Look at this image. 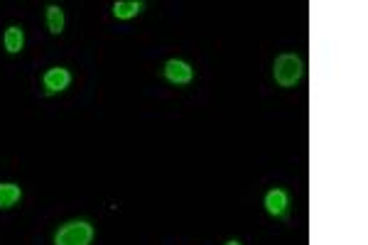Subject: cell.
<instances>
[{
  "label": "cell",
  "instance_id": "cell-1",
  "mask_svg": "<svg viewBox=\"0 0 368 245\" xmlns=\"http://www.w3.org/2000/svg\"><path fill=\"white\" fill-rule=\"evenodd\" d=\"M304 74V64H302V57L299 54H280V57L275 59L273 64V76H275V83L282 88H293L299 83Z\"/></svg>",
  "mask_w": 368,
  "mask_h": 245
},
{
  "label": "cell",
  "instance_id": "cell-2",
  "mask_svg": "<svg viewBox=\"0 0 368 245\" xmlns=\"http://www.w3.org/2000/svg\"><path fill=\"white\" fill-rule=\"evenodd\" d=\"M94 226L88 221H69L54 235V245H91Z\"/></svg>",
  "mask_w": 368,
  "mask_h": 245
},
{
  "label": "cell",
  "instance_id": "cell-3",
  "mask_svg": "<svg viewBox=\"0 0 368 245\" xmlns=\"http://www.w3.org/2000/svg\"><path fill=\"white\" fill-rule=\"evenodd\" d=\"M164 79L170 83H189L194 79V69L182 59H170L164 64Z\"/></svg>",
  "mask_w": 368,
  "mask_h": 245
},
{
  "label": "cell",
  "instance_id": "cell-4",
  "mask_svg": "<svg viewBox=\"0 0 368 245\" xmlns=\"http://www.w3.org/2000/svg\"><path fill=\"white\" fill-rule=\"evenodd\" d=\"M42 81H45V88H47L49 94H59V91L69 88L71 74H69V69H64V66H54V69H49L47 74H45Z\"/></svg>",
  "mask_w": 368,
  "mask_h": 245
},
{
  "label": "cell",
  "instance_id": "cell-5",
  "mask_svg": "<svg viewBox=\"0 0 368 245\" xmlns=\"http://www.w3.org/2000/svg\"><path fill=\"white\" fill-rule=\"evenodd\" d=\"M265 211L270 216H282L287 211V194L282 189H273L265 194Z\"/></svg>",
  "mask_w": 368,
  "mask_h": 245
},
{
  "label": "cell",
  "instance_id": "cell-6",
  "mask_svg": "<svg viewBox=\"0 0 368 245\" xmlns=\"http://www.w3.org/2000/svg\"><path fill=\"white\" fill-rule=\"evenodd\" d=\"M143 8L145 5L138 3V0H118V3H113V15H116L118 20H130V18H135Z\"/></svg>",
  "mask_w": 368,
  "mask_h": 245
},
{
  "label": "cell",
  "instance_id": "cell-7",
  "mask_svg": "<svg viewBox=\"0 0 368 245\" xmlns=\"http://www.w3.org/2000/svg\"><path fill=\"white\" fill-rule=\"evenodd\" d=\"M3 42H5V49L10 54H18L23 52V44H25V35L23 29L18 27V25H12V27L5 29V37H3Z\"/></svg>",
  "mask_w": 368,
  "mask_h": 245
},
{
  "label": "cell",
  "instance_id": "cell-8",
  "mask_svg": "<svg viewBox=\"0 0 368 245\" xmlns=\"http://www.w3.org/2000/svg\"><path fill=\"white\" fill-rule=\"evenodd\" d=\"M23 196L18 184H0V209H10L15 206Z\"/></svg>",
  "mask_w": 368,
  "mask_h": 245
},
{
  "label": "cell",
  "instance_id": "cell-9",
  "mask_svg": "<svg viewBox=\"0 0 368 245\" xmlns=\"http://www.w3.org/2000/svg\"><path fill=\"white\" fill-rule=\"evenodd\" d=\"M47 27L52 35L64 32V10L59 5H47Z\"/></svg>",
  "mask_w": 368,
  "mask_h": 245
},
{
  "label": "cell",
  "instance_id": "cell-10",
  "mask_svg": "<svg viewBox=\"0 0 368 245\" xmlns=\"http://www.w3.org/2000/svg\"><path fill=\"white\" fill-rule=\"evenodd\" d=\"M226 245H241V243H238V240H228Z\"/></svg>",
  "mask_w": 368,
  "mask_h": 245
}]
</instances>
